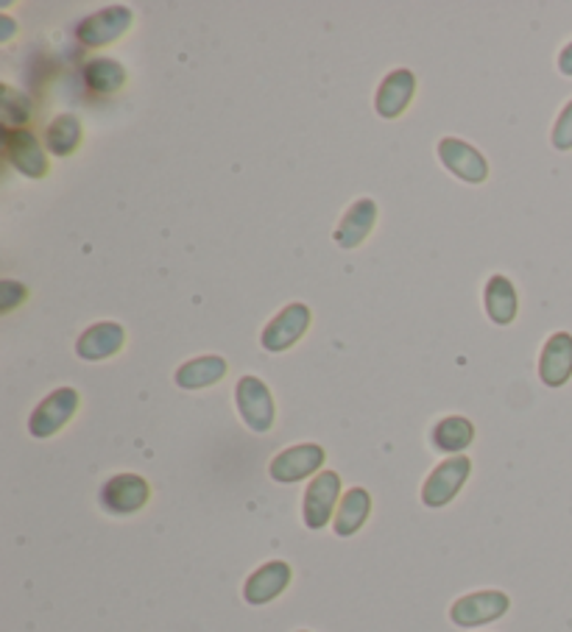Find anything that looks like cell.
<instances>
[{"instance_id":"4316f807","label":"cell","mask_w":572,"mask_h":632,"mask_svg":"<svg viewBox=\"0 0 572 632\" xmlns=\"http://www.w3.org/2000/svg\"><path fill=\"white\" fill-rule=\"evenodd\" d=\"M299 632H307V630H299Z\"/></svg>"},{"instance_id":"ac0fdd59","label":"cell","mask_w":572,"mask_h":632,"mask_svg":"<svg viewBox=\"0 0 572 632\" xmlns=\"http://www.w3.org/2000/svg\"><path fill=\"white\" fill-rule=\"evenodd\" d=\"M484 304H486V315H489L497 326H508V323L517 318L519 310L517 290H513V285L506 279V276L495 274L489 281H486Z\"/></svg>"},{"instance_id":"cb8c5ba5","label":"cell","mask_w":572,"mask_h":632,"mask_svg":"<svg viewBox=\"0 0 572 632\" xmlns=\"http://www.w3.org/2000/svg\"><path fill=\"white\" fill-rule=\"evenodd\" d=\"M550 140H553V148H559V151H570L572 148V100L564 106L559 120H555Z\"/></svg>"},{"instance_id":"ba28073f","label":"cell","mask_w":572,"mask_h":632,"mask_svg":"<svg viewBox=\"0 0 572 632\" xmlns=\"http://www.w3.org/2000/svg\"><path fill=\"white\" fill-rule=\"evenodd\" d=\"M511 608V599L506 597L502 591H478L469 593V597H460L458 602L449 608V621L455 626H466V630H473V626L480 624H491V621L502 619Z\"/></svg>"},{"instance_id":"6da1fadb","label":"cell","mask_w":572,"mask_h":632,"mask_svg":"<svg viewBox=\"0 0 572 632\" xmlns=\"http://www.w3.org/2000/svg\"><path fill=\"white\" fill-rule=\"evenodd\" d=\"M235 405L241 413V421L252 432L266 435L274 427V398L272 390L257 376H241L235 385Z\"/></svg>"},{"instance_id":"d6986e66","label":"cell","mask_w":572,"mask_h":632,"mask_svg":"<svg viewBox=\"0 0 572 632\" xmlns=\"http://www.w3.org/2000/svg\"><path fill=\"white\" fill-rule=\"evenodd\" d=\"M226 371H230L226 360L210 354V357H195L190 360V363H184L182 368L177 371V376H173V382H177L179 387H184V390H201V387H210L224 379Z\"/></svg>"},{"instance_id":"7402d4cb","label":"cell","mask_w":572,"mask_h":632,"mask_svg":"<svg viewBox=\"0 0 572 632\" xmlns=\"http://www.w3.org/2000/svg\"><path fill=\"white\" fill-rule=\"evenodd\" d=\"M82 146V120L76 115H60L45 131V148L54 157H71Z\"/></svg>"},{"instance_id":"d4e9b609","label":"cell","mask_w":572,"mask_h":632,"mask_svg":"<svg viewBox=\"0 0 572 632\" xmlns=\"http://www.w3.org/2000/svg\"><path fill=\"white\" fill-rule=\"evenodd\" d=\"M18 299H25V287L18 285V281H3V312L12 310Z\"/></svg>"},{"instance_id":"ffe728a7","label":"cell","mask_w":572,"mask_h":632,"mask_svg":"<svg viewBox=\"0 0 572 632\" xmlns=\"http://www.w3.org/2000/svg\"><path fill=\"white\" fill-rule=\"evenodd\" d=\"M473 440H475L473 421H466V418H460V416L442 418V421H438L431 432L433 449L442 451V454L458 457L460 451L473 446Z\"/></svg>"},{"instance_id":"9a60e30c","label":"cell","mask_w":572,"mask_h":632,"mask_svg":"<svg viewBox=\"0 0 572 632\" xmlns=\"http://www.w3.org/2000/svg\"><path fill=\"white\" fill-rule=\"evenodd\" d=\"M572 376V334L555 332L550 334L548 343L539 357V379L548 387L566 385Z\"/></svg>"},{"instance_id":"7a4b0ae2","label":"cell","mask_w":572,"mask_h":632,"mask_svg":"<svg viewBox=\"0 0 572 632\" xmlns=\"http://www.w3.org/2000/svg\"><path fill=\"white\" fill-rule=\"evenodd\" d=\"M473 474V460L464 454L447 457L444 463H438L433 469V474L427 476L425 485H422V504L431 510L447 507L458 491L464 488V482Z\"/></svg>"},{"instance_id":"5bb4252c","label":"cell","mask_w":572,"mask_h":632,"mask_svg":"<svg viewBox=\"0 0 572 632\" xmlns=\"http://www.w3.org/2000/svg\"><path fill=\"white\" fill-rule=\"evenodd\" d=\"M413 93H416V76H413L411 71H405V67L391 71L389 76L383 78V84H380L378 95H374V109H378L380 118L385 120L400 118L402 111L407 109V104H411Z\"/></svg>"},{"instance_id":"8fae6325","label":"cell","mask_w":572,"mask_h":632,"mask_svg":"<svg viewBox=\"0 0 572 632\" xmlns=\"http://www.w3.org/2000/svg\"><path fill=\"white\" fill-rule=\"evenodd\" d=\"M3 146H7V159L14 170H20L29 179L47 176V157L42 151L40 140L29 129H7L3 131Z\"/></svg>"},{"instance_id":"277c9868","label":"cell","mask_w":572,"mask_h":632,"mask_svg":"<svg viewBox=\"0 0 572 632\" xmlns=\"http://www.w3.org/2000/svg\"><path fill=\"white\" fill-rule=\"evenodd\" d=\"M325 460L327 454L319 443L290 446V449H283L274 457L272 465H268V474H272V480L279 482V485H294V482L314 476L316 471L321 474Z\"/></svg>"},{"instance_id":"2e32d148","label":"cell","mask_w":572,"mask_h":632,"mask_svg":"<svg viewBox=\"0 0 572 632\" xmlns=\"http://www.w3.org/2000/svg\"><path fill=\"white\" fill-rule=\"evenodd\" d=\"M374 221H378V204L372 199L354 201L347 215L341 217V223H338L332 240L341 248H358L374 228Z\"/></svg>"},{"instance_id":"7c38bea8","label":"cell","mask_w":572,"mask_h":632,"mask_svg":"<svg viewBox=\"0 0 572 632\" xmlns=\"http://www.w3.org/2000/svg\"><path fill=\"white\" fill-rule=\"evenodd\" d=\"M290 577H294V571H290V566L285 560L263 563V566L248 577L246 586H243V599H246L248 604H254V608L274 602V599L283 597L285 588L290 586Z\"/></svg>"},{"instance_id":"e0dca14e","label":"cell","mask_w":572,"mask_h":632,"mask_svg":"<svg viewBox=\"0 0 572 632\" xmlns=\"http://www.w3.org/2000/svg\"><path fill=\"white\" fill-rule=\"evenodd\" d=\"M369 513H372V496H369V491L367 488H352V491L343 493L341 504H338L332 529H336L338 538H349V535H354L367 524Z\"/></svg>"},{"instance_id":"8992f818","label":"cell","mask_w":572,"mask_h":632,"mask_svg":"<svg viewBox=\"0 0 572 632\" xmlns=\"http://www.w3.org/2000/svg\"><path fill=\"white\" fill-rule=\"evenodd\" d=\"M341 499V476L336 471H321L307 485L305 502H301V518L307 529H325L330 524L336 504Z\"/></svg>"},{"instance_id":"3957f363","label":"cell","mask_w":572,"mask_h":632,"mask_svg":"<svg viewBox=\"0 0 572 632\" xmlns=\"http://www.w3.org/2000/svg\"><path fill=\"white\" fill-rule=\"evenodd\" d=\"M151 499V488L140 474H115L100 485L98 502L109 515H135Z\"/></svg>"},{"instance_id":"52a82bcc","label":"cell","mask_w":572,"mask_h":632,"mask_svg":"<svg viewBox=\"0 0 572 632\" xmlns=\"http://www.w3.org/2000/svg\"><path fill=\"white\" fill-rule=\"evenodd\" d=\"M135 23V14L126 7H109L76 23V40L87 47H107L118 42Z\"/></svg>"},{"instance_id":"484cf974","label":"cell","mask_w":572,"mask_h":632,"mask_svg":"<svg viewBox=\"0 0 572 632\" xmlns=\"http://www.w3.org/2000/svg\"><path fill=\"white\" fill-rule=\"evenodd\" d=\"M559 71L564 73V76L572 78V42L559 53Z\"/></svg>"},{"instance_id":"30bf717a","label":"cell","mask_w":572,"mask_h":632,"mask_svg":"<svg viewBox=\"0 0 572 632\" xmlns=\"http://www.w3.org/2000/svg\"><path fill=\"white\" fill-rule=\"evenodd\" d=\"M310 307L307 304H299V301H294V304L285 307L283 312H279L277 318H274L272 323H268L266 329H263V338H259V343H263V349L272 354H279V352H288L294 343H299L301 334L307 332V326H310Z\"/></svg>"},{"instance_id":"4fadbf2b","label":"cell","mask_w":572,"mask_h":632,"mask_svg":"<svg viewBox=\"0 0 572 632\" xmlns=\"http://www.w3.org/2000/svg\"><path fill=\"white\" fill-rule=\"evenodd\" d=\"M126 332L120 323L115 321H100L95 326H89L82 338L76 340V354L87 363H100V360H109L124 349Z\"/></svg>"},{"instance_id":"9c48e42d","label":"cell","mask_w":572,"mask_h":632,"mask_svg":"<svg viewBox=\"0 0 572 632\" xmlns=\"http://www.w3.org/2000/svg\"><path fill=\"white\" fill-rule=\"evenodd\" d=\"M438 159L460 182L484 184L489 179V162L484 159V153L469 142L458 140V137H444L438 142Z\"/></svg>"},{"instance_id":"5b68a950","label":"cell","mask_w":572,"mask_h":632,"mask_svg":"<svg viewBox=\"0 0 572 632\" xmlns=\"http://www.w3.org/2000/svg\"><path fill=\"white\" fill-rule=\"evenodd\" d=\"M78 410V393L73 387H60L51 396H45L36 405V410L29 418L31 438H54Z\"/></svg>"},{"instance_id":"44dd1931","label":"cell","mask_w":572,"mask_h":632,"mask_svg":"<svg viewBox=\"0 0 572 632\" xmlns=\"http://www.w3.org/2000/svg\"><path fill=\"white\" fill-rule=\"evenodd\" d=\"M84 84L95 95H113L126 84V71L120 62L109 60V56H98L84 67Z\"/></svg>"},{"instance_id":"603a6c76","label":"cell","mask_w":572,"mask_h":632,"mask_svg":"<svg viewBox=\"0 0 572 632\" xmlns=\"http://www.w3.org/2000/svg\"><path fill=\"white\" fill-rule=\"evenodd\" d=\"M3 120L7 129H23L31 120V100L12 87H3Z\"/></svg>"}]
</instances>
